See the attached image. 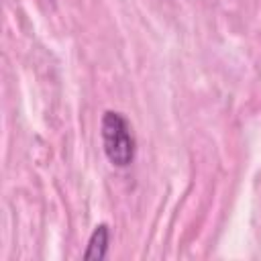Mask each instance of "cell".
Listing matches in <instances>:
<instances>
[{
    "mask_svg": "<svg viewBox=\"0 0 261 261\" xmlns=\"http://www.w3.org/2000/svg\"><path fill=\"white\" fill-rule=\"evenodd\" d=\"M100 135L106 159L116 167H128L135 159L137 143L126 116L118 110H106L102 114Z\"/></svg>",
    "mask_w": 261,
    "mask_h": 261,
    "instance_id": "6da1fadb",
    "label": "cell"
},
{
    "mask_svg": "<svg viewBox=\"0 0 261 261\" xmlns=\"http://www.w3.org/2000/svg\"><path fill=\"white\" fill-rule=\"evenodd\" d=\"M108 245H110V228L106 222H100L94 226L82 257L88 261H100L108 255Z\"/></svg>",
    "mask_w": 261,
    "mask_h": 261,
    "instance_id": "7a4b0ae2",
    "label": "cell"
}]
</instances>
